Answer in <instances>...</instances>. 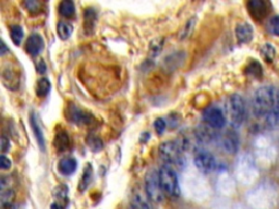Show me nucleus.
<instances>
[{"label":"nucleus","mask_w":279,"mask_h":209,"mask_svg":"<svg viewBox=\"0 0 279 209\" xmlns=\"http://www.w3.org/2000/svg\"><path fill=\"white\" fill-rule=\"evenodd\" d=\"M254 31L251 24L246 22L240 23L236 27V37L239 44H249L253 40Z\"/></svg>","instance_id":"10"},{"label":"nucleus","mask_w":279,"mask_h":209,"mask_svg":"<svg viewBox=\"0 0 279 209\" xmlns=\"http://www.w3.org/2000/svg\"><path fill=\"white\" fill-rule=\"evenodd\" d=\"M264 119L269 128L279 129V105H277Z\"/></svg>","instance_id":"22"},{"label":"nucleus","mask_w":279,"mask_h":209,"mask_svg":"<svg viewBox=\"0 0 279 209\" xmlns=\"http://www.w3.org/2000/svg\"><path fill=\"white\" fill-rule=\"evenodd\" d=\"M2 209H14L13 205H2Z\"/></svg>","instance_id":"37"},{"label":"nucleus","mask_w":279,"mask_h":209,"mask_svg":"<svg viewBox=\"0 0 279 209\" xmlns=\"http://www.w3.org/2000/svg\"><path fill=\"white\" fill-rule=\"evenodd\" d=\"M92 173H93L92 166L89 164V165H87V167H85V169H84L82 177H81L80 183H79V187H77V189H79L80 192H84L85 190L88 189L89 184L91 182V179H92Z\"/></svg>","instance_id":"21"},{"label":"nucleus","mask_w":279,"mask_h":209,"mask_svg":"<svg viewBox=\"0 0 279 209\" xmlns=\"http://www.w3.org/2000/svg\"><path fill=\"white\" fill-rule=\"evenodd\" d=\"M70 119H71L74 123L77 125H88L90 121L93 119L92 115L88 112L81 110L80 108L72 106L70 108Z\"/></svg>","instance_id":"12"},{"label":"nucleus","mask_w":279,"mask_h":209,"mask_svg":"<svg viewBox=\"0 0 279 209\" xmlns=\"http://www.w3.org/2000/svg\"><path fill=\"white\" fill-rule=\"evenodd\" d=\"M36 68H37L38 72H40V73H45L46 72V65L44 63V60H38Z\"/></svg>","instance_id":"35"},{"label":"nucleus","mask_w":279,"mask_h":209,"mask_svg":"<svg viewBox=\"0 0 279 209\" xmlns=\"http://www.w3.org/2000/svg\"><path fill=\"white\" fill-rule=\"evenodd\" d=\"M246 6L247 11L255 21L264 20L272 11V4L264 0H251Z\"/></svg>","instance_id":"7"},{"label":"nucleus","mask_w":279,"mask_h":209,"mask_svg":"<svg viewBox=\"0 0 279 209\" xmlns=\"http://www.w3.org/2000/svg\"><path fill=\"white\" fill-rule=\"evenodd\" d=\"M50 82L48 79L46 77H43V79H40L36 83V95L38 97H46L48 95V93L50 92Z\"/></svg>","instance_id":"18"},{"label":"nucleus","mask_w":279,"mask_h":209,"mask_svg":"<svg viewBox=\"0 0 279 209\" xmlns=\"http://www.w3.org/2000/svg\"><path fill=\"white\" fill-rule=\"evenodd\" d=\"M161 189L166 195L170 197H178L180 195V185L178 176L169 166H162L158 171Z\"/></svg>","instance_id":"3"},{"label":"nucleus","mask_w":279,"mask_h":209,"mask_svg":"<svg viewBox=\"0 0 279 209\" xmlns=\"http://www.w3.org/2000/svg\"><path fill=\"white\" fill-rule=\"evenodd\" d=\"M44 49V40L40 34H32L30 35L26 44H25V51L30 56L36 57Z\"/></svg>","instance_id":"9"},{"label":"nucleus","mask_w":279,"mask_h":209,"mask_svg":"<svg viewBox=\"0 0 279 209\" xmlns=\"http://www.w3.org/2000/svg\"><path fill=\"white\" fill-rule=\"evenodd\" d=\"M227 112L232 127L239 128L243 125L246 118V105L241 95L234 94L229 97Z\"/></svg>","instance_id":"2"},{"label":"nucleus","mask_w":279,"mask_h":209,"mask_svg":"<svg viewBox=\"0 0 279 209\" xmlns=\"http://www.w3.org/2000/svg\"><path fill=\"white\" fill-rule=\"evenodd\" d=\"M11 165L12 162L9 158H7V156H5V155L3 154L2 156H0V167H2L3 170H8L11 168Z\"/></svg>","instance_id":"33"},{"label":"nucleus","mask_w":279,"mask_h":209,"mask_svg":"<svg viewBox=\"0 0 279 209\" xmlns=\"http://www.w3.org/2000/svg\"><path fill=\"white\" fill-rule=\"evenodd\" d=\"M59 12L65 18H71L75 12L74 4L70 0H64L59 4Z\"/></svg>","instance_id":"20"},{"label":"nucleus","mask_w":279,"mask_h":209,"mask_svg":"<svg viewBox=\"0 0 279 209\" xmlns=\"http://www.w3.org/2000/svg\"><path fill=\"white\" fill-rule=\"evenodd\" d=\"M268 27L274 35L279 37V15H274L268 22Z\"/></svg>","instance_id":"31"},{"label":"nucleus","mask_w":279,"mask_h":209,"mask_svg":"<svg viewBox=\"0 0 279 209\" xmlns=\"http://www.w3.org/2000/svg\"><path fill=\"white\" fill-rule=\"evenodd\" d=\"M23 35H24V33H23V29L20 25L11 26L10 36H11V40L14 43V45H20L21 44V42L23 40Z\"/></svg>","instance_id":"27"},{"label":"nucleus","mask_w":279,"mask_h":209,"mask_svg":"<svg viewBox=\"0 0 279 209\" xmlns=\"http://www.w3.org/2000/svg\"><path fill=\"white\" fill-rule=\"evenodd\" d=\"M245 73L247 75H250L254 79H260V77L263 75V69L260 63H258L257 60H252L251 63L247 65L245 69Z\"/></svg>","instance_id":"19"},{"label":"nucleus","mask_w":279,"mask_h":209,"mask_svg":"<svg viewBox=\"0 0 279 209\" xmlns=\"http://www.w3.org/2000/svg\"><path fill=\"white\" fill-rule=\"evenodd\" d=\"M278 88L272 85H265L254 92L252 97V110L259 118H265L278 105Z\"/></svg>","instance_id":"1"},{"label":"nucleus","mask_w":279,"mask_h":209,"mask_svg":"<svg viewBox=\"0 0 279 209\" xmlns=\"http://www.w3.org/2000/svg\"><path fill=\"white\" fill-rule=\"evenodd\" d=\"M76 166L77 162L73 157H66L59 161L58 170L61 174L71 175L76 170Z\"/></svg>","instance_id":"13"},{"label":"nucleus","mask_w":279,"mask_h":209,"mask_svg":"<svg viewBox=\"0 0 279 209\" xmlns=\"http://www.w3.org/2000/svg\"><path fill=\"white\" fill-rule=\"evenodd\" d=\"M23 5L31 13H38L42 10L43 6V4L41 2H37V0H27V2L23 3Z\"/></svg>","instance_id":"29"},{"label":"nucleus","mask_w":279,"mask_h":209,"mask_svg":"<svg viewBox=\"0 0 279 209\" xmlns=\"http://www.w3.org/2000/svg\"><path fill=\"white\" fill-rule=\"evenodd\" d=\"M145 192L146 195L154 203H161L164 200L165 193L161 189L158 172L151 171L145 177Z\"/></svg>","instance_id":"5"},{"label":"nucleus","mask_w":279,"mask_h":209,"mask_svg":"<svg viewBox=\"0 0 279 209\" xmlns=\"http://www.w3.org/2000/svg\"><path fill=\"white\" fill-rule=\"evenodd\" d=\"M277 99H278V105H279V89H278V93H277Z\"/></svg>","instance_id":"39"},{"label":"nucleus","mask_w":279,"mask_h":209,"mask_svg":"<svg viewBox=\"0 0 279 209\" xmlns=\"http://www.w3.org/2000/svg\"><path fill=\"white\" fill-rule=\"evenodd\" d=\"M7 51H9V49H7L5 43H2V49H0V55L4 56Z\"/></svg>","instance_id":"36"},{"label":"nucleus","mask_w":279,"mask_h":209,"mask_svg":"<svg viewBox=\"0 0 279 209\" xmlns=\"http://www.w3.org/2000/svg\"><path fill=\"white\" fill-rule=\"evenodd\" d=\"M55 196L58 202H61V207H66L68 204V189L66 185H59L55 190ZM57 202V203H58Z\"/></svg>","instance_id":"24"},{"label":"nucleus","mask_w":279,"mask_h":209,"mask_svg":"<svg viewBox=\"0 0 279 209\" xmlns=\"http://www.w3.org/2000/svg\"><path fill=\"white\" fill-rule=\"evenodd\" d=\"M72 26L69 24V23H66V22H59L58 25H57V33L59 35V37L61 38V40H68V38L71 36L72 34Z\"/></svg>","instance_id":"23"},{"label":"nucleus","mask_w":279,"mask_h":209,"mask_svg":"<svg viewBox=\"0 0 279 209\" xmlns=\"http://www.w3.org/2000/svg\"><path fill=\"white\" fill-rule=\"evenodd\" d=\"M97 14L95 10H93L92 8H88L84 12V21H85V27H94V24L96 22Z\"/></svg>","instance_id":"28"},{"label":"nucleus","mask_w":279,"mask_h":209,"mask_svg":"<svg viewBox=\"0 0 279 209\" xmlns=\"http://www.w3.org/2000/svg\"><path fill=\"white\" fill-rule=\"evenodd\" d=\"M154 128H155V130H156V132L158 134L164 133V131L166 129V122H165V120L161 119V118H158V119L155 120Z\"/></svg>","instance_id":"32"},{"label":"nucleus","mask_w":279,"mask_h":209,"mask_svg":"<svg viewBox=\"0 0 279 209\" xmlns=\"http://www.w3.org/2000/svg\"><path fill=\"white\" fill-rule=\"evenodd\" d=\"M130 209H151L149 197H145L141 193H134L130 202Z\"/></svg>","instance_id":"15"},{"label":"nucleus","mask_w":279,"mask_h":209,"mask_svg":"<svg viewBox=\"0 0 279 209\" xmlns=\"http://www.w3.org/2000/svg\"><path fill=\"white\" fill-rule=\"evenodd\" d=\"M0 199H2V205H13V200H14L13 190L9 189V188L2 189V193H0Z\"/></svg>","instance_id":"25"},{"label":"nucleus","mask_w":279,"mask_h":209,"mask_svg":"<svg viewBox=\"0 0 279 209\" xmlns=\"http://www.w3.org/2000/svg\"><path fill=\"white\" fill-rule=\"evenodd\" d=\"M0 143H2V152H3V154L10 150V139L8 138L7 136L3 135L2 139H0Z\"/></svg>","instance_id":"34"},{"label":"nucleus","mask_w":279,"mask_h":209,"mask_svg":"<svg viewBox=\"0 0 279 209\" xmlns=\"http://www.w3.org/2000/svg\"><path fill=\"white\" fill-rule=\"evenodd\" d=\"M162 46H164V38L162 37L155 38V40L150 45V55L152 57L158 56L159 52L162 49Z\"/></svg>","instance_id":"26"},{"label":"nucleus","mask_w":279,"mask_h":209,"mask_svg":"<svg viewBox=\"0 0 279 209\" xmlns=\"http://www.w3.org/2000/svg\"><path fill=\"white\" fill-rule=\"evenodd\" d=\"M221 146L227 153L235 154L239 148V137L237 133L232 131L225 133L221 137Z\"/></svg>","instance_id":"11"},{"label":"nucleus","mask_w":279,"mask_h":209,"mask_svg":"<svg viewBox=\"0 0 279 209\" xmlns=\"http://www.w3.org/2000/svg\"><path fill=\"white\" fill-rule=\"evenodd\" d=\"M203 120L212 129H221L226 125V117L218 107L207 108L203 113Z\"/></svg>","instance_id":"8"},{"label":"nucleus","mask_w":279,"mask_h":209,"mask_svg":"<svg viewBox=\"0 0 279 209\" xmlns=\"http://www.w3.org/2000/svg\"><path fill=\"white\" fill-rule=\"evenodd\" d=\"M194 165L201 173H211L216 168V160L213 155L205 151L199 150L194 154Z\"/></svg>","instance_id":"6"},{"label":"nucleus","mask_w":279,"mask_h":209,"mask_svg":"<svg viewBox=\"0 0 279 209\" xmlns=\"http://www.w3.org/2000/svg\"><path fill=\"white\" fill-rule=\"evenodd\" d=\"M50 209H64V208H63V207H60L58 204L55 203V204H52V205H51Z\"/></svg>","instance_id":"38"},{"label":"nucleus","mask_w":279,"mask_h":209,"mask_svg":"<svg viewBox=\"0 0 279 209\" xmlns=\"http://www.w3.org/2000/svg\"><path fill=\"white\" fill-rule=\"evenodd\" d=\"M159 155L161 159L168 165L181 167L183 164L181 148L176 142L168 141L162 143L159 147Z\"/></svg>","instance_id":"4"},{"label":"nucleus","mask_w":279,"mask_h":209,"mask_svg":"<svg viewBox=\"0 0 279 209\" xmlns=\"http://www.w3.org/2000/svg\"><path fill=\"white\" fill-rule=\"evenodd\" d=\"M31 126H32L33 133H34V136L36 137L38 146H40V148L42 151H44L45 150V137H44V133L42 131V127L40 123H38V120H37V117L35 113L31 114Z\"/></svg>","instance_id":"14"},{"label":"nucleus","mask_w":279,"mask_h":209,"mask_svg":"<svg viewBox=\"0 0 279 209\" xmlns=\"http://www.w3.org/2000/svg\"><path fill=\"white\" fill-rule=\"evenodd\" d=\"M260 53H261V57L263 58V60L266 61V63H268V64H272L273 61L275 60V58H276L277 51H276V48L274 47L272 44L265 43L261 47Z\"/></svg>","instance_id":"17"},{"label":"nucleus","mask_w":279,"mask_h":209,"mask_svg":"<svg viewBox=\"0 0 279 209\" xmlns=\"http://www.w3.org/2000/svg\"><path fill=\"white\" fill-rule=\"evenodd\" d=\"M53 144H55V147L58 152H64L68 148L70 144V137L66 133L65 130L58 131L55 136V142H53Z\"/></svg>","instance_id":"16"},{"label":"nucleus","mask_w":279,"mask_h":209,"mask_svg":"<svg viewBox=\"0 0 279 209\" xmlns=\"http://www.w3.org/2000/svg\"><path fill=\"white\" fill-rule=\"evenodd\" d=\"M87 143L89 144V146L91 147V148L93 151H100L103 147V143L100 139L94 135H90L88 138H87Z\"/></svg>","instance_id":"30"}]
</instances>
